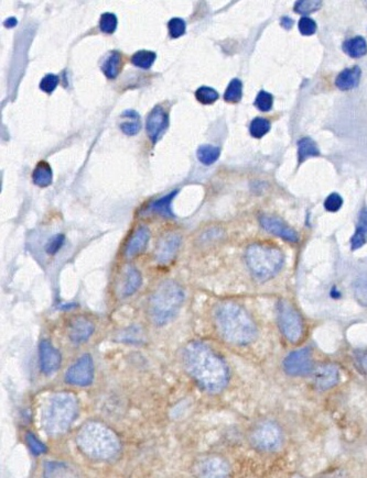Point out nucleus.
Instances as JSON below:
<instances>
[{
  "mask_svg": "<svg viewBox=\"0 0 367 478\" xmlns=\"http://www.w3.org/2000/svg\"><path fill=\"white\" fill-rule=\"evenodd\" d=\"M183 364L193 381L210 394H219L229 384V366L221 355L205 343H189L183 350Z\"/></svg>",
  "mask_w": 367,
  "mask_h": 478,
  "instance_id": "nucleus-1",
  "label": "nucleus"
},
{
  "mask_svg": "<svg viewBox=\"0 0 367 478\" xmlns=\"http://www.w3.org/2000/svg\"><path fill=\"white\" fill-rule=\"evenodd\" d=\"M215 324L222 336L236 346H247L257 336L253 319L236 302H223L217 306Z\"/></svg>",
  "mask_w": 367,
  "mask_h": 478,
  "instance_id": "nucleus-2",
  "label": "nucleus"
},
{
  "mask_svg": "<svg viewBox=\"0 0 367 478\" xmlns=\"http://www.w3.org/2000/svg\"><path fill=\"white\" fill-rule=\"evenodd\" d=\"M76 442L84 455L96 461L114 459L120 449L117 435L106 425L98 423L83 425L78 431Z\"/></svg>",
  "mask_w": 367,
  "mask_h": 478,
  "instance_id": "nucleus-3",
  "label": "nucleus"
},
{
  "mask_svg": "<svg viewBox=\"0 0 367 478\" xmlns=\"http://www.w3.org/2000/svg\"><path fill=\"white\" fill-rule=\"evenodd\" d=\"M78 399L68 393H58L50 397L42 411L44 431L52 437L66 433L78 415Z\"/></svg>",
  "mask_w": 367,
  "mask_h": 478,
  "instance_id": "nucleus-4",
  "label": "nucleus"
},
{
  "mask_svg": "<svg viewBox=\"0 0 367 478\" xmlns=\"http://www.w3.org/2000/svg\"><path fill=\"white\" fill-rule=\"evenodd\" d=\"M185 302V292L175 280H165L153 292L148 314L156 326H165L177 316Z\"/></svg>",
  "mask_w": 367,
  "mask_h": 478,
  "instance_id": "nucleus-5",
  "label": "nucleus"
},
{
  "mask_svg": "<svg viewBox=\"0 0 367 478\" xmlns=\"http://www.w3.org/2000/svg\"><path fill=\"white\" fill-rule=\"evenodd\" d=\"M246 263L254 278L266 282L279 273L284 265V254L277 248L253 244L246 251Z\"/></svg>",
  "mask_w": 367,
  "mask_h": 478,
  "instance_id": "nucleus-6",
  "label": "nucleus"
},
{
  "mask_svg": "<svg viewBox=\"0 0 367 478\" xmlns=\"http://www.w3.org/2000/svg\"><path fill=\"white\" fill-rule=\"evenodd\" d=\"M251 442L258 451L276 452L284 445V432L277 423L266 421L254 429Z\"/></svg>",
  "mask_w": 367,
  "mask_h": 478,
  "instance_id": "nucleus-7",
  "label": "nucleus"
},
{
  "mask_svg": "<svg viewBox=\"0 0 367 478\" xmlns=\"http://www.w3.org/2000/svg\"><path fill=\"white\" fill-rule=\"evenodd\" d=\"M278 326L290 342H299L304 334V322L297 310L288 302H279L277 306Z\"/></svg>",
  "mask_w": 367,
  "mask_h": 478,
  "instance_id": "nucleus-8",
  "label": "nucleus"
},
{
  "mask_svg": "<svg viewBox=\"0 0 367 478\" xmlns=\"http://www.w3.org/2000/svg\"><path fill=\"white\" fill-rule=\"evenodd\" d=\"M94 379V363L90 354H84L68 368L66 382L73 386H90Z\"/></svg>",
  "mask_w": 367,
  "mask_h": 478,
  "instance_id": "nucleus-9",
  "label": "nucleus"
},
{
  "mask_svg": "<svg viewBox=\"0 0 367 478\" xmlns=\"http://www.w3.org/2000/svg\"><path fill=\"white\" fill-rule=\"evenodd\" d=\"M286 372L294 376H302L311 373L312 358L311 352L309 349H301V350L294 351L290 353L284 362Z\"/></svg>",
  "mask_w": 367,
  "mask_h": 478,
  "instance_id": "nucleus-10",
  "label": "nucleus"
},
{
  "mask_svg": "<svg viewBox=\"0 0 367 478\" xmlns=\"http://www.w3.org/2000/svg\"><path fill=\"white\" fill-rule=\"evenodd\" d=\"M169 127V115L161 105H157L147 117L146 130L153 144L158 142Z\"/></svg>",
  "mask_w": 367,
  "mask_h": 478,
  "instance_id": "nucleus-11",
  "label": "nucleus"
},
{
  "mask_svg": "<svg viewBox=\"0 0 367 478\" xmlns=\"http://www.w3.org/2000/svg\"><path fill=\"white\" fill-rule=\"evenodd\" d=\"M61 353L48 340H42L39 344L40 370L43 374L51 375L61 366Z\"/></svg>",
  "mask_w": 367,
  "mask_h": 478,
  "instance_id": "nucleus-12",
  "label": "nucleus"
},
{
  "mask_svg": "<svg viewBox=\"0 0 367 478\" xmlns=\"http://www.w3.org/2000/svg\"><path fill=\"white\" fill-rule=\"evenodd\" d=\"M143 276L140 272L134 266H126L120 272V280L117 284V294L122 298L134 295L135 292L141 287Z\"/></svg>",
  "mask_w": 367,
  "mask_h": 478,
  "instance_id": "nucleus-13",
  "label": "nucleus"
},
{
  "mask_svg": "<svg viewBox=\"0 0 367 478\" xmlns=\"http://www.w3.org/2000/svg\"><path fill=\"white\" fill-rule=\"evenodd\" d=\"M231 467L219 457H209L200 462L197 467V478H231Z\"/></svg>",
  "mask_w": 367,
  "mask_h": 478,
  "instance_id": "nucleus-14",
  "label": "nucleus"
},
{
  "mask_svg": "<svg viewBox=\"0 0 367 478\" xmlns=\"http://www.w3.org/2000/svg\"><path fill=\"white\" fill-rule=\"evenodd\" d=\"M260 225L272 235L282 238L289 242H297V232L288 227L281 219L274 216L263 215L259 218Z\"/></svg>",
  "mask_w": 367,
  "mask_h": 478,
  "instance_id": "nucleus-15",
  "label": "nucleus"
},
{
  "mask_svg": "<svg viewBox=\"0 0 367 478\" xmlns=\"http://www.w3.org/2000/svg\"><path fill=\"white\" fill-rule=\"evenodd\" d=\"M180 237L175 233L165 235L159 242L158 248L156 251V261L161 265H167L171 263L177 255L179 248H180Z\"/></svg>",
  "mask_w": 367,
  "mask_h": 478,
  "instance_id": "nucleus-16",
  "label": "nucleus"
},
{
  "mask_svg": "<svg viewBox=\"0 0 367 478\" xmlns=\"http://www.w3.org/2000/svg\"><path fill=\"white\" fill-rule=\"evenodd\" d=\"M94 332V324L83 317H78L68 326V338L74 344L86 342Z\"/></svg>",
  "mask_w": 367,
  "mask_h": 478,
  "instance_id": "nucleus-17",
  "label": "nucleus"
},
{
  "mask_svg": "<svg viewBox=\"0 0 367 478\" xmlns=\"http://www.w3.org/2000/svg\"><path fill=\"white\" fill-rule=\"evenodd\" d=\"M149 239H150V232L146 227L137 229L127 242L125 255L130 259V257L143 253L148 245Z\"/></svg>",
  "mask_w": 367,
  "mask_h": 478,
  "instance_id": "nucleus-18",
  "label": "nucleus"
},
{
  "mask_svg": "<svg viewBox=\"0 0 367 478\" xmlns=\"http://www.w3.org/2000/svg\"><path fill=\"white\" fill-rule=\"evenodd\" d=\"M340 379V373L334 365H324L319 367L314 374L316 387L319 391H326L338 384Z\"/></svg>",
  "mask_w": 367,
  "mask_h": 478,
  "instance_id": "nucleus-19",
  "label": "nucleus"
},
{
  "mask_svg": "<svg viewBox=\"0 0 367 478\" xmlns=\"http://www.w3.org/2000/svg\"><path fill=\"white\" fill-rule=\"evenodd\" d=\"M362 70L358 66L346 68L338 74L336 80V87L341 90H351L358 86L360 83Z\"/></svg>",
  "mask_w": 367,
  "mask_h": 478,
  "instance_id": "nucleus-20",
  "label": "nucleus"
},
{
  "mask_svg": "<svg viewBox=\"0 0 367 478\" xmlns=\"http://www.w3.org/2000/svg\"><path fill=\"white\" fill-rule=\"evenodd\" d=\"M120 119H122V122H120V128L126 136H136L137 133L141 130L140 116L135 110L128 109L123 112Z\"/></svg>",
  "mask_w": 367,
  "mask_h": 478,
  "instance_id": "nucleus-21",
  "label": "nucleus"
},
{
  "mask_svg": "<svg viewBox=\"0 0 367 478\" xmlns=\"http://www.w3.org/2000/svg\"><path fill=\"white\" fill-rule=\"evenodd\" d=\"M122 68V54L118 51H110L103 60L102 68L106 78L114 80L118 76Z\"/></svg>",
  "mask_w": 367,
  "mask_h": 478,
  "instance_id": "nucleus-22",
  "label": "nucleus"
},
{
  "mask_svg": "<svg viewBox=\"0 0 367 478\" xmlns=\"http://www.w3.org/2000/svg\"><path fill=\"white\" fill-rule=\"evenodd\" d=\"M52 179H53V174H52V169L49 163L46 162V161H41V162L38 163L33 173H32V181H33V183L37 186L44 188V187L51 185Z\"/></svg>",
  "mask_w": 367,
  "mask_h": 478,
  "instance_id": "nucleus-23",
  "label": "nucleus"
},
{
  "mask_svg": "<svg viewBox=\"0 0 367 478\" xmlns=\"http://www.w3.org/2000/svg\"><path fill=\"white\" fill-rule=\"evenodd\" d=\"M343 51L351 58H362L367 54V43L362 36H355L343 43Z\"/></svg>",
  "mask_w": 367,
  "mask_h": 478,
  "instance_id": "nucleus-24",
  "label": "nucleus"
},
{
  "mask_svg": "<svg viewBox=\"0 0 367 478\" xmlns=\"http://www.w3.org/2000/svg\"><path fill=\"white\" fill-rule=\"evenodd\" d=\"M177 193H179V191L177 189V191H173L172 193L165 196L162 198L158 199V201L151 203L149 209H150L153 213H159V215L162 216V217H175V216H173L172 209H171V203H172L173 198H175Z\"/></svg>",
  "mask_w": 367,
  "mask_h": 478,
  "instance_id": "nucleus-25",
  "label": "nucleus"
},
{
  "mask_svg": "<svg viewBox=\"0 0 367 478\" xmlns=\"http://www.w3.org/2000/svg\"><path fill=\"white\" fill-rule=\"evenodd\" d=\"M320 150L318 145L312 139L304 138L298 142V161L304 162L306 159L312 156H319Z\"/></svg>",
  "mask_w": 367,
  "mask_h": 478,
  "instance_id": "nucleus-26",
  "label": "nucleus"
},
{
  "mask_svg": "<svg viewBox=\"0 0 367 478\" xmlns=\"http://www.w3.org/2000/svg\"><path fill=\"white\" fill-rule=\"evenodd\" d=\"M221 155V150L211 144H203L197 151V159L205 165L214 164Z\"/></svg>",
  "mask_w": 367,
  "mask_h": 478,
  "instance_id": "nucleus-27",
  "label": "nucleus"
},
{
  "mask_svg": "<svg viewBox=\"0 0 367 478\" xmlns=\"http://www.w3.org/2000/svg\"><path fill=\"white\" fill-rule=\"evenodd\" d=\"M156 58L157 54L155 52L141 50V51L136 52L132 56V63L133 65L137 66V68L148 70L155 63Z\"/></svg>",
  "mask_w": 367,
  "mask_h": 478,
  "instance_id": "nucleus-28",
  "label": "nucleus"
},
{
  "mask_svg": "<svg viewBox=\"0 0 367 478\" xmlns=\"http://www.w3.org/2000/svg\"><path fill=\"white\" fill-rule=\"evenodd\" d=\"M243 97V83L239 78H234L227 86L224 100L227 102H239Z\"/></svg>",
  "mask_w": 367,
  "mask_h": 478,
  "instance_id": "nucleus-29",
  "label": "nucleus"
},
{
  "mask_svg": "<svg viewBox=\"0 0 367 478\" xmlns=\"http://www.w3.org/2000/svg\"><path fill=\"white\" fill-rule=\"evenodd\" d=\"M354 295L358 304L367 307V275L360 276L355 280Z\"/></svg>",
  "mask_w": 367,
  "mask_h": 478,
  "instance_id": "nucleus-30",
  "label": "nucleus"
},
{
  "mask_svg": "<svg viewBox=\"0 0 367 478\" xmlns=\"http://www.w3.org/2000/svg\"><path fill=\"white\" fill-rule=\"evenodd\" d=\"M270 130V122L267 119L255 118L252 121L249 132L254 138H263Z\"/></svg>",
  "mask_w": 367,
  "mask_h": 478,
  "instance_id": "nucleus-31",
  "label": "nucleus"
},
{
  "mask_svg": "<svg viewBox=\"0 0 367 478\" xmlns=\"http://www.w3.org/2000/svg\"><path fill=\"white\" fill-rule=\"evenodd\" d=\"M195 98H197V102H201V104L211 105L219 100V92L212 87L202 86V87H200L199 90L195 92Z\"/></svg>",
  "mask_w": 367,
  "mask_h": 478,
  "instance_id": "nucleus-32",
  "label": "nucleus"
},
{
  "mask_svg": "<svg viewBox=\"0 0 367 478\" xmlns=\"http://www.w3.org/2000/svg\"><path fill=\"white\" fill-rule=\"evenodd\" d=\"M322 7V1L319 0H300L294 4V11L300 15H309Z\"/></svg>",
  "mask_w": 367,
  "mask_h": 478,
  "instance_id": "nucleus-33",
  "label": "nucleus"
},
{
  "mask_svg": "<svg viewBox=\"0 0 367 478\" xmlns=\"http://www.w3.org/2000/svg\"><path fill=\"white\" fill-rule=\"evenodd\" d=\"M117 23H118V20H117V17L114 14H112V12H105L100 19V31L104 32V33L113 34L116 31Z\"/></svg>",
  "mask_w": 367,
  "mask_h": 478,
  "instance_id": "nucleus-34",
  "label": "nucleus"
},
{
  "mask_svg": "<svg viewBox=\"0 0 367 478\" xmlns=\"http://www.w3.org/2000/svg\"><path fill=\"white\" fill-rule=\"evenodd\" d=\"M26 442H27L28 447H29L30 451L33 455H46V451H48L46 445L42 443L32 432H28L26 435Z\"/></svg>",
  "mask_w": 367,
  "mask_h": 478,
  "instance_id": "nucleus-35",
  "label": "nucleus"
},
{
  "mask_svg": "<svg viewBox=\"0 0 367 478\" xmlns=\"http://www.w3.org/2000/svg\"><path fill=\"white\" fill-rule=\"evenodd\" d=\"M46 467V478H76L73 474L68 473L61 464L50 463Z\"/></svg>",
  "mask_w": 367,
  "mask_h": 478,
  "instance_id": "nucleus-36",
  "label": "nucleus"
},
{
  "mask_svg": "<svg viewBox=\"0 0 367 478\" xmlns=\"http://www.w3.org/2000/svg\"><path fill=\"white\" fill-rule=\"evenodd\" d=\"M169 34H170L172 39H177L185 33L187 30V24L185 21L181 18H172L168 23Z\"/></svg>",
  "mask_w": 367,
  "mask_h": 478,
  "instance_id": "nucleus-37",
  "label": "nucleus"
},
{
  "mask_svg": "<svg viewBox=\"0 0 367 478\" xmlns=\"http://www.w3.org/2000/svg\"><path fill=\"white\" fill-rule=\"evenodd\" d=\"M272 104H274V97L269 92L262 90L257 95V98L255 100V106L259 109L260 112H269L272 110Z\"/></svg>",
  "mask_w": 367,
  "mask_h": 478,
  "instance_id": "nucleus-38",
  "label": "nucleus"
},
{
  "mask_svg": "<svg viewBox=\"0 0 367 478\" xmlns=\"http://www.w3.org/2000/svg\"><path fill=\"white\" fill-rule=\"evenodd\" d=\"M58 83H60L58 76L54 75V74H48L40 82V90L46 92V94H51L58 87Z\"/></svg>",
  "mask_w": 367,
  "mask_h": 478,
  "instance_id": "nucleus-39",
  "label": "nucleus"
},
{
  "mask_svg": "<svg viewBox=\"0 0 367 478\" xmlns=\"http://www.w3.org/2000/svg\"><path fill=\"white\" fill-rule=\"evenodd\" d=\"M64 241H66V237L63 235H56L52 237L49 242L46 243V253L50 254V255L56 254V252H58V250L63 247Z\"/></svg>",
  "mask_w": 367,
  "mask_h": 478,
  "instance_id": "nucleus-40",
  "label": "nucleus"
},
{
  "mask_svg": "<svg viewBox=\"0 0 367 478\" xmlns=\"http://www.w3.org/2000/svg\"><path fill=\"white\" fill-rule=\"evenodd\" d=\"M343 205V199L338 193H331L324 201V207L330 213H336L340 211Z\"/></svg>",
  "mask_w": 367,
  "mask_h": 478,
  "instance_id": "nucleus-41",
  "label": "nucleus"
},
{
  "mask_svg": "<svg viewBox=\"0 0 367 478\" xmlns=\"http://www.w3.org/2000/svg\"><path fill=\"white\" fill-rule=\"evenodd\" d=\"M298 27H299L302 36H312V34L316 33V29H318L316 21L308 17L301 18Z\"/></svg>",
  "mask_w": 367,
  "mask_h": 478,
  "instance_id": "nucleus-42",
  "label": "nucleus"
},
{
  "mask_svg": "<svg viewBox=\"0 0 367 478\" xmlns=\"http://www.w3.org/2000/svg\"><path fill=\"white\" fill-rule=\"evenodd\" d=\"M367 233L364 230L358 228L356 231H355L354 235H353L352 239H351V248H352L353 251L354 250L360 249L366 243Z\"/></svg>",
  "mask_w": 367,
  "mask_h": 478,
  "instance_id": "nucleus-43",
  "label": "nucleus"
},
{
  "mask_svg": "<svg viewBox=\"0 0 367 478\" xmlns=\"http://www.w3.org/2000/svg\"><path fill=\"white\" fill-rule=\"evenodd\" d=\"M316 478H348L346 473L340 469H334V471L326 472Z\"/></svg>",
  "mask_w": 367,
  "mask_h": 478,
  "instance_id": "nucleus-44",
  "label": "nucleus"
},
{
  "mask_svg": "<svg viewBox=\"0 0 367 478\" xmlns=\"http://www.w3.org/2000/svg\"><path fill=\"white\" fill-rule=\"evenodd\" d=\"M294 20L289 17H282L280 20V24H281L282 28H285L286 30H290L294 27Z\"/></svg>",
  "mask_w": 367,
  "mask_h": 478,
  "instance_id": "nucleus-45",
  "label": "nucleus"
},
{
  "mask_svg": "<svg viewBox=\"0 0 367 478\" xmlns=\"http://www.w3.org/2000/svg\"><path fill=\"white\" fill-rule=\"evenodd\" d=\"M17 23L18 21L16 18L10 17L4 22V26H5L6 28H8V29H13V28H15L16 26H17Z\"/></svg>",
  "mask_w": 367,
  "mask_h": 478,
  "instance_id": "nucleus-46",
  "label": "nucleus"
},
{
  "mask_svg": "<svg viewBox=\"0 0 367 478\" xmlns=\"http://www.w3.org/2000/svg\"><path fill=\"white\" fill-rule=\"evenodd\" d=\"M360 366L363 372L367 374V354L363 355L360 360Z\"/></svg>",
  "mask_w": 367,
  "mask_h": 478,
  "instance_id": "nucleus-47",
  "label": "nucleus"
}]
</instances>
